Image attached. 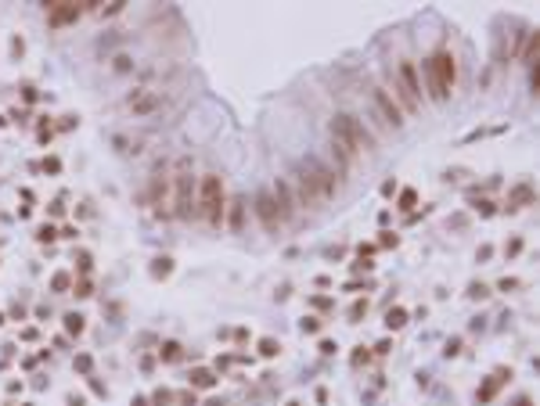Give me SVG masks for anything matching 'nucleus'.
Listing matches in <instances>:
<instances>
[{
  "instance_id": "f257e3e1",
  "label": "nucleus",
  "mask_w": 540,
  "mask_h": 406,
  "mask_svg": "<svg viewBox=\"0 0 540 406\" xmlns=\"http://www.w3.org/2000/svg\"><path fill=\"white\" fill-rule=\"evenodd\" d=\"M332 151L342 165H353V159H360V155H374V137L356 115L338 112L332 119Z\"/></svg>"
},
{
  "instance_id": "f03ea898",
  "label": "nucleus",
  "mask_w": 540,
  "mask_h": 406,
  "mask_svg": "<svg viewBox=\"0 0 540 406\" xmlns=\"http://www.w3.org/2000/svg\"><path fill=\"white\" fill-rule=\"evenodd\" d=\"M198 216L205 219L209 227H220L223 223V212H227V194H223V180L216 173L198 180Z\"/></svg>"
},
{
  "instance_id": "7ed1b4c3",
  "label": "nucleus",
  "mask_w": 540,
  "mask_h": 406,
  "mask_svg": "<svg viewBox=\"0 0 540 406\" xmlns=\"http://www.w3.org/2000/svg\"><path fill=\"white\" fill-rule=\"evenodd\" d=\"M299 177L310 183V191L317 194V201H321V205H324V201H332V198L338 194V177L328 169L321 159H314V155H306V159L299 162Z\"/></svg>"
},
{
  "instance_id": "20e7f679",
  "label": "nucleus",
  "mask_w": 540,
  "mask_h": 406,
  "mask_svg": "<svg viewBox=\"0 0 540 406\" xmlns=\"http://www.w3.org/2000/svg\"><path fill=\"white\" fill-rule=\"evenodd\" d=\"M173 216L180 219H195L198 216V201H195V177H191V162H177V177H173Z\"/></svg>"
},
{
  "instance_id": "39448f33",
  "label": "nucleus",
  "mask_w": 540,
  "mask_h": 406,
  "mask_svg": "<svg viewBox=\"0 0 540 406\" xmlns=\"http://www.w3.org/2000/svg\"><path fill=\"white\" fill-rule=\"evenodd\" d=\"M428 90H432L436 101H447L454 90V79H457V69H454V54L450 51H436L432 58H428Z\"/></svg>"
},
{
  "instance_id": "423d86ee",
  "label": "nucleus",
  "mask_w": 540,
  "mask_h": 406,
  "mask_svg": "<svg viewBox=\"0 0 540 406\" xmlns=\"http://www.w3.org/2000/svg\"><path fill=\"white\" fill-rule=\"evenodd\" d=\"M396 87H400V94H404V108L414 112V108L422 105V76H418V65H414V61H400Z\"/></svg>"
},
{
  "instance_id": "0eeeda50",
  "label": "nucleus",
  "mask_w": 540,
  "mask_h": 406,
  "mask_svg": "<svg viewBox=\"0 0 540 406\" xmlns=\"http://www.w3.org/2000/svg\"><path fill=\"white\" fill-rule=\"evenodd\" d=\"M126 112H130V115H141V119H148V115H155V112H162V90H155V87H141V90H133V94L126 97Z\"/></svg>"
},
{
  "instance_id": "6e6552de",
  "label": "nucleus",
  "mask_w": 540,
  "mask_h": 406,
  "mask_svg": "<svg viewBox=\"0 0 540 406\" xmlns=\"http://www.w3.org/2000/svg\"><path fill=\"white\" fill-rule=\"evenodd\" d=\"M371 105H374V112L382 115V123H386L389 130H400V126H404V108L392 101V94L386 87H374L371 90Z\"/></svg>"
},
{
  "instance_id": "1a4fd4ad",
  "label": "nucleus",
  "mask_w": 540,
  "mask_h": 406,
  "mask_svg": "<svg viewBox=\"0 0 540 406\" xmlns=\"http://www.w3.org/2000/svg\"><path fill=\"white\" fill-rule=\"evenodd\" d=\"M151 209H155V216H162V219H169L173 216V201H169V191H173V180H169V173H155L151 177Z\"/></svg>"
},
{
  "instance_id": "9d476101",
  "label": "nucleus",
  "mask_w": 540,
  "mask_h": 406,
  "mask_svg": "<svg viewBox=\"0 0 540 406\" xmlns=\"http://www.w3.org/2000/svg\"><path fill=\"white\" fill-rule=\"evenodd\" d=\"M256 216H260V227L267 234H278L281 230V212H278V201H274L270 191H260L256 194Z\"/></svg>"
},
{
  "instance_id": "9b49d317",
  "label": "nucleus",
  "mask_w": 540,
  "mask_h": 406,
  "mask_svg": "<svg viewBox=\"0 0 540 406\" xmlns=\"http://www.w3.org/2000/svg\"><path fill=\"white\" fill-rule=\"evenodd\" d=\"M47 7V22L54 25V29H61V25H72L79 15H83V4H76V0H51Z\"/></svg>"
},
{
  "instance_id": "f8f14e48",
  "label": "nucleus",
  "mask_w": 540,
  "mask_h": 406,
  "mask_svg": "<svg viewBox=\"0 0 540 406\" xmlns=\"http://www.w3.org/2000/svg\"><path fill=\"white\" fill-rule=\"evenodd\" d=\"M270 194H274V201H278L281 223L296 216V201H292V194H288V183H285V180H278V183H274V191H270Z\"/></svg>"
},
{
  "instance_id": "ddd939ff",
  "label": "nucleus",
  "mask_w": 540,
  "mask_h": 406,
  "mask_svg": "<svg viewBox=\"0 0 540 406\" xmlns=\"http://www.w3.org/2000/svg\"><path fill=\"white\" fill-rule=\"evenodd\" d=\"M223 223L231 227V230H242V227H245V201H242V198H234L231 205H227V212H223Z\"/></svg>"
},
{
  "instance_id": "4468645a",
  "label": "nucleus",
  "mask_w": 540,
  "mask_h": 406,
  "mask_svg": "<svg viewBox=\"0 0 540 406\" xmlns=\"http://www.w3.org/2000/svg\"><path fill=\"white\" fill-rule=\"evenodd\" d=\"M169 273H173V259H169V255H155V259H151V277H155V281H166Z\"/></svg>"
},
{
  "instance_id": "2eb2a0df",
  "label": "nucleus",
  "mask_w": 540,
  "mask_h": 406,
  "mask_svg": "<svg viewBox=\"0 0 540 406\" xmlns=\"http://www.w3.org/2000/svg\"><path fill=\"white\" fill-rule=\"evenodd\" d=\"M180 356H184V345H180V341H162V349H159L162 363H177Z\"/></svg>"
},
{
  "instance_id": "dca6fc26",
  "label": "nucleus",
  "mask_w": 540,
  "mask_h": 406,
  "mask_svg": "<svg viewBox=\"0 0 540 406\" xmlns=\"http://www.w3.org/2000/svg\"><path fill=\"white\" fill-rule=\"evenodd\" d=\"M191 385H195V388H213V385H216V374L205 371V367H198V371H191Z\"/></svg>"
},
{
  "instance_id": "f3484780",
  "label": "nucleus",
  "mask_w": 540,
  "mask_h": 406,
  "mask_svg": "<svg viewBox=\"0 0 540 406\" xmlns=\"http://www.w3.org/2000/svg\"><path fill=\"white\" fill-rule=\"evenodd\" d=\"M72 281H76V277H72L69 270H58V273L51 277V288L58 291V295H65V291H72Z\"/></svg>"
},
{
  "instance_id": "a211bd4d",
  "label": "nucleus",
  "mask_w": 540,
  "mask_h": 406,
  "mask_svg": "<svg viewBox=\"0 0 540 406\" xmlns=\"http://www.w3.org/2000/svg\"><path fill=\"white\" fill-rule=\"evenodd\" d=\"M404 324H407V309H404V306H392V309L386 313V327H389V331H400Z\"/></svg>"
},
{
  "instance_id": "6ab92c4d",
  "label": "nucleus",
  "mask_w": 540,
  "mask_h": 406,
  "mask_svg": "<svg viewBox=\"0 0 540 406\" xmlns=\"http://www.w3.org/2000/svg\"><path fill=\"white\" fill-rule=\"evenodd\" d=\"M83 327H87V320L79 317V313H65V335L79 338V335H83Z\"/></svg>"
},
{
  "instance_id": "aec40b11",
  "label": "nucleus",
  "mask_w": 540,
  "mask_h": 406,
  "mask_svg": "<svg viewBox=\"0 0 540 406\" xmlns=\"http://www.w3.org/2000/svg\"><path fill=\"white\" fill-rule=\"evenodd\" d=\"M33 237H36L40 245H54V241H58V227H51V223H40Z\"/></svg>"
},
{
  "instance_id": "412c9836",
  "label": "nucleus",
  "mask_w": 540,
  "mask_h": 406,
  "mask_svg": "<svg viewBox=\"0 0 540 406\" xmlns=\"http://www.w3.org/2000/svg\"><path fill=\"white\" fill-rule=\"evenodd\" d=\"M72 263H76L79 277H87V273H90V266H94V259H90V252H87V248H79V252H72Z\"/></svg>"
},
{
  "instance_id": "4be33fe9",
  "label": "nucleus",
  "mask_w": 540,
  "mask_h": 406,
  "mask_svg": "<svg viewBox=\"0 0 540 406\" xmlns=\"http://www.w3.org/2000/svg\"><path fill=\"white\" fill-rule=\"evenodd\" d=\"M526 201H533V191H529L526 183H522V187L515 191V198L508 201V212H519V205H526Z\"/></svg>"
},
{
  "instance_id": "5701e85b",
  "label": "nucleus",
  "mask_w": 540,
  "mask_h": 406,
  "mask_svg": "<svg viewBox=\"0 0 540 406\" xmlns=\"http://www.w3.org/2000/svg\"><path fill=\"white\" fill-rule=\"evenodd\" d=\"M281 353V341H274V338H260V356L263 359H274Z\"/></svg>"
},
{
  "instance_id": "b1692460",
  "label": "nucleus",
  "mask_w": 540,
  "mask_h": 406,
  "mask_svg": "<svg viewBox=\"0 0 540 406\" xmlns=\"http://www.w3.org/2000/svg\"><path fill=\"white\" fill-rule=\"evenodd\" d=\"M90 291H94L90 277H79V281H72V295H76V299H90Z\"/></svg>"
},
{
  "instance_id": "393cba45",
  "label": "nucleus",
  "mask_w": 540,
  "mask_h": 406,
  "mask_svg": "<svg viewBox=\"0 0 540 406\" xmlns=\"http://www.w3.org/2000/svg\"><path fill=\"white\" fill-rule=\"evenodd\" d=\"M299 327H303V335H321V317H303L299 320Z\"/></svg>"
},
{
  "instance_id": "a878e982",
  "label": "nucleus",
  "mask_w": 540,
  "mask_h": 406,
  "mask_svg": "<svg viewBox=\"0 0 540 406\" xmlns=\"http://www.w3.org/2000/svg\"><path fill=\"white\" fill-rule=\"evenodd\" d=\"M112 69L126 76V72H133V58H130V54H115V58H112Z\"/></svg>"
},
{
  "instance_id": "bb28decb",
  "label": "nucleus",
  "mask_w": 540,
  "mask_h": 406,
  "mask_svg": "<svg viewBox=\"0 0 540 406\" xmlns=\"http://www.w3.org/2000/svg\"><path fill=\"white\" fill-rule=\"evenodd\" d=\"M472 205H475V212H479V216H483V219H490V216H493V212H497V205H493V201H490V198H479V201H472Z\"/></svg>"
},
{
  "instance_id": "cd10ccee",
  "label": "nucleus",
  "mask_w": 540,
  "mask_h": 406,
  "mask_svg": "<svg viewBox=\"0 0 540 406\" xmlns=\"http://www.w3.org/2000/svg\"><path fill=\"white\" fill-rule=\"evenodd\" d=\"M72 367H76L79 374H90V367H94V356H87V353H79L76 359H72Z\"/></svg>"
},
{
  "instance_id": "c85d7f7f",
  "label": "nucleus",
  "mask_w": 540,
  "mask_h": 406,
  "mask_svg": "<svg viewBox=\"0 0 540 406\" xmlns=\"http://www.w3.org/2000/svg\"><path fill=\"white\" fill-rule=\"evenodd\" d=\"M378 245H382V248H396V245H400V234H396V230H382V234H378Z\"/></svg>"
},
{
  "instance_id": "c756f323",
  "label": "nucleus",
  "mask_w": 540,
  "mask_h": 406,
  "mask_svg": "<svg viewBox=\"0 0 540 406\" xmlns=\"http://www.w3.org/2000/svg\"><path fill=\"white\" fill-rule=\"evenodd\" d=\"M497 385H501V381H497V377H490V381H486V385H483V392H479V395H475V399H479V403H486V399H493V392H497Z\"/></svg>"
},
{
  "instance_id": "7c9ffc66",
  "label": "nucleus",
  "mask_w": 540,
  "mask_h": 406,
  "mask_svg": "<svg viewBox=\"0 0 540 406\" xmlns=\"http://www.w3.org/2000/svg\"><path fill=\"white\" fill-rule=\"evenodd\" d=\"M43 173H51V177L61 173V159H58V155H47V159H43Z\"/></svg>"
},
{
  "instance_id": "2f4dec72",
  "label": "nucleus",
  "mask_w": 540,
  "mask_h": 406,
  "mask_svg": "<svg viewBox=\"0 0 540 406\" xmlns=\"http://www.w3.org/2000/svg\"><path fill=\"white\" fill-rule=\"evenodd\" d=\"M468 299L486 302V299H490V288H486V284H472V288H468Z\"/></svg>"
},
{
  "instance_id": "473e14b6",
  "label": "nucleus",
  "mask_w": 540,
  "mask_h": 406,
  "mask_svg": "<svg viewBox=\"0 0 540 406\" xmlns=\"http://www.w3.org/2000/svg\"><path fill=\"white\" fill-rule=\"evenodd\" d=\"M414 205H418V194H414V191H410V187L400 191V209L407 212V209H414Z\"/></svg>"
},
{
  "instance_id": "72a5a7b5",
  "label": "nucleus",
  "mask_w": 540,
  "mask_h": 406,
  "mask_svg": "<svg viewBox=\"0 0 540 406\" xmlns=\"http://www.w3.org/2000/svg\"><path fill=\"white\" fill-rule=\"evenodd\" d=\"M364 313H368V299H356V302H353V306H350V320H353V324H356V320H360V317H364Z\"/></svg>"
},
{
  "instance_id": "f704fd0d",
  "label": "nucleus",
  "mask_w": 540,
  "mask_h": 406,
  "mask_svg": "<svg viewBox=\"0 0 540 406\" xmlns=\"http://www.w3.org/2000/svg\"><path fill=\"white\" fill-rule=\"evenodd\" d=\"M97 7H101V18H115L126 4H123V0H115V4H97Z\"/></svg>"
},
{
  "instance_id": "c9c22d12",
  "label": "nucleus",
  "mask_w": 540,
  "mask_h": 406,
  "mask_svg": "<svg viewBox=\"0 0 540 406\" xmlns=\"http://www.w3.org/2000/svg\"><path fill=\"white\" fill-rule=\"evenodd\" d=\"M76 126H79V115H65V119H58V130H61V133L76 130Z\"/></svg>"
},
{
  "instance_id": "e433bc0d",
  "label": "nucleus",
  "mask_w": 540,
  "mask_h": 406,
  "mask_svg": "<svg viewBox=\"0 0 540 406\" xmlns=\"http://www.w3.org/2000/svg\"><path fill=\"white\" fill-rule=\"evenodd\" d=\"M368 359H371V349H364V345H356V349H353V363H356V367H360V363H368Z\"/></svg>"
},
{
  "instance_id": "4c0bfd02",
  "label": "nucleus",
  "mask_w": 540,
  "mask_h": 406,
  "mask_svg": "<svg viewBox=\"0 0 540 406\" xmlns=\"http://www.w3.org/2000/svg\"><path fill=\"white\" fill-rule=\"evenodd\" d=\"M519 252H522V237H511V241L504 245V255L511 259V255H519Z\"/></svg>"
},
{
  "instance_id": "58836bf2",
  "label": "nucleus",
  "mask_w": 540,
  "mask_h": 406,
  "mask_svg": "<svg viewBox=\"0 0 540 406\" xmlns=\"http://www.w3.org/2000/svg\"><path fill=\"white\" fill-rule=\"evenodd\" d=\"M58 237H61V241H76V237H79V227H61Z\"/></svg>"
},
{
  "instance_id": "ea45409f",
  "label": "nucleus",
  "mask_w": 540,
  "mask_h": 406,
  "mask_svg": "<svg viewBox=\"0 0 540 406\" xmlns=\"http://www.w3.org/2000/svg\"><path fill=\"white\" fill-rule=\"evenodd\" d=\"M335 353H338L335 341H332V338H321V356H335Z\"/></svg>"
},
{
  "instance_id": "a19ab883",
  "label": "nucleus",
  "mask_w": 540,
  "mask_h": 406,
  "mask_svg": "<svg viewBox=\"0 0 540 406\" xmlns=\"http://www.w3.org/2000/svg\"><path fill=\"white\" fill-rule=\"evenodd\" d=\"M374 252H378V245H371V241L368 245H356V255H360V259H368V255H374Z\"/></svg>"
},
{
  "instance_id": "79ce46f5",
  "label": "nucleus",
  "mask_w": 540,
  "mask_h": 406,
  "mask_svg": "<svg viewBox=\"0 0 540 406\" xmlns=\"http://www.w3.org/2000/svg\"><path fill=\"white\" fill-rule=\"evenodd\" d=\"M457 349H461V338H450L447 349H443V356H457Z\"/></svg>"
},
{
  "instance_id": "37998d69",
  "label": "nucleus",
  "mask_w": 540,
  "mask_h": 406,
  "mask_svg": "<svg viewBox=\"0 0 540 406\" xmlns=\"http://www.w3.org/2000/svg\"><path fill=\"white\" fill-rule=\"evenodd\" d=\"M11 54H15V58H22V54H25V43H22V36H15V40H11Z\"/></svg>"
},
{
  "instance_id": "c03bdc74",
  "label": "nucleus",
  "mask_w": 540,
  "mask_h": 406,
  "mask_svg": "<svg viewBox=\"0 0 540 406\" xmlns=\"http://www.w3.org/2000/svg\"><path fill=\"white\" fill-rule=\"evenodd\" d=\"M497 288H501V291H515V288H519V281H515V277H504V281H501Z\"/></svg>"
},
{
  "instance_id": "a18cd8bd",
  "label": "nucleus",
  "mask_w": 540,
  "mask_h": 406,
  "mask_svg": "<svg viewBox=\"0 0 540 406\" xmlns=\"http://www.w3.org/2000/svg\"><path fill=\"white\" fill-rule=\"evenodd\" d=\"M47 212H51L54 219H58V216H65V205H61V201H51V205H47Z\"/></svg>"
},
{
  "instance_id": "49530a36",
  "label": "nucleus",
  "mask_w": 540,
  "mask_h": 406,
  "mask_svg": "<svg viewBox=\"0 0 540 406\" xmlns=\"http://www.w3.org/2000/svg\"><path fill=\"white\" fill-rule=\"evenodd\" d=\"M36 97H40V94H36V90H33V87H22V101H25V105H33V101H36Z\"/></svg>"
},
{
  "instance_id": "de8ad7c7",
  "label": "nucleus",
  "mask_w": 540,
  "mask_h": 406,
  "mask_svg": "<svg viewBox=\"0 0 540 406\" xmlns=\"http://www.w3.org/2000/svg\"><path fill=\"white\" fill-rule=\"evenodd\" d=\"M382 194H386V198L396 194V180H386V183H382Z\"/></svg>"
},
{
  "instance_id": "09e8293b",
  "label": "nucleus",
  "mask_w": 540,
  "mask_h": 406,
  "mask_svg": "<svg viewBox=\"0 0 540 406\" xmlns=\"http://www.w3.org/2000/svg\"><path fill=\"white\" fill-rule=\"evenodd\" d=\"M490 255H493V248H490V245H483V248H479V252H475V259H479V263H486V259H490Z\"/></svg>"
},
{
  "instance_id": "8fccbe9b",
  "label": "nucleus",
  "mask_w": 540,
  "mask_h": 406,
  "mask_svg": "<svg viewBox=\"0 0 540 406\" xmlns=\"http://www.w3.org/2000/svg\"><path fill=\"white\" fill-rule=\"evenodd\" d=\"M389 349H392V341H389V338H382V341H378V345H374V353H378V356H386V353H389Z\"/></svg>"
},
{
  "instance_id": "3c124183",
  "label": "nucleus",
  "mask_w": 540,
  "mask_h": 406,
  "mask_svg": "<svg viewBox=\"0 0 540 406\" xmlns=\"http://www.w3.org/2000/svg\"><path fill=\"white\" fill-rule=\"evenodd\" d=\"M90 388H94L97 395H108V388H105V381H97V377H90Z\"/></svg>"
},
{
  "instance_id": "603ef678",
  "label": "nucleus",
  "mask_w": 540,
  "mask_h": 406,
  "mask_svg": "<svg viewBox=\"0 0 540 406\" xmlns=\"http://www.w3.org/2000/svg\"><path fill=\"white\" fill-rule=\"evenodd\" d=\"M314 306H317V309H332L335 302H332V299H314Z\"/></svg>"
},
{
  "instance_id": "864d4df0",
  "label": "nucleus",
  "mask_w": 540,
  "mask_h": 406,
  "mask_svg": "<svg viewBox=\"0 0 540 406\" xmlns=\"http://www.w3.org/2000/svg\"><path fill=\"white\" fill-rule=\"evenodd\" d=\"M169 403V392H155V406H166Z\"/></svg>"
},
{
  "instance_id": "5fc2aeb1",
  "label": "nucleus",
  "mask_w": 540,
  "mask_h": 406,
  "mask_svg": "<svg viewBox=\"0 0 540 406\" xmlns=\"http://www.w3.org/2000/svg\"><path fill=\"white\" fill-rule=\"evenodd\" d=\"M69 406H87V399H83V395H76V392H72V395H69Z\"/></svg>"
},
{
  "instance_id": "6e6d98bb",
  "label": "nucleus",
  "mask_w": 540,
  "mask_h": 406,
  "mask_svg": "<svg viewBox=\"0 0 540 406\" xmlns=\"http://www.w3.org/2000/svg\"><path fill=\"white\" fill-rule=\"evenodd\" d=\"M36 335H40L36 327H25V331H22V338H25V341H36Z\"/></svg>"
},
{
  "instance_id": "4d7b16f0",
  "label": "nucleus",
  "mask_w": 540,
  "mask_h": 406,
  "mask_svg": "<svg viewBox=\"0 0 540 406\" xmlns=\"http://www.w3.org/2000/svg\"><path fill=\"white\" fill-rule=\"evenodd\" d=\"M133 406H148V399H144V395H137V399H133Z\"/></svg>"
},
{
  "instance_id": "13d9d810",
  "label": "nucleus",
  "mask_w": 540,
  "mask_h": 406,
  "mask_svg": "<svg viewBox=\"0 0 540 406\" xmlns=\"http://www.w3.org/2000/svg\"><path fill=\"white\" fill-rule=\"evenodd\" d=\"M515 406H533V403H529V399H519V403H515Z\"/></svg>"
},
{
  "instance_id": "bf43d9fd",
  "label": "nucleus",
  "mask_w": 540,
  "mask_h": 406,
  "mask_svg": "<svg viewBox=\"0 0 540 406\" xmlns=\"http://www.w3.org/2000/svg\"><path fill=\"white\" fill-rule=\"evenodd\" d=\"M4 126H7V119H4V115H0V130H4Z\"/></svg>"
},
{
  "instance_id": "052dcab7",
  "label": "nucleus",
  "mask_w": 540,
  "mask_h": 406,
  "mask_svg": "<svg viewBox=\"0 0 540 406\" xmlns=\"http://www.w3.org/2000/svg\"><path fill=\"white\" fill-rule=\"evenodd\" d=\"M0 327H4V313H0Z\"/></svg>"
},
{
  "instance_id": "680f3d73",
  "label": "nucleus",
  "mask_w": 540,
  "mask_h": 406,
  "mask_svg": "<svg viewBox=\"0 0 540 406\" xmlns=\"http://www.w3.org/2000/svg\"><path fill=\"white\" fill-rule=\"evenodd\" d=\"M288 406H303V403H288Z\"/></svg>"
}]
</instances>
